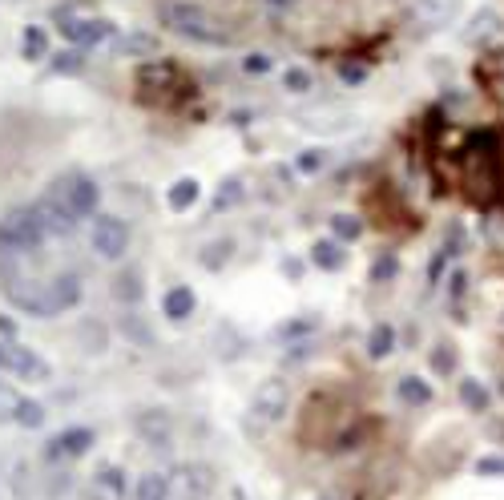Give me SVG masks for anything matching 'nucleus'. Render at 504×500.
<instances>
[{"label":"nucleus","mask_w":504,"mask_h":500,"mask_svg":"<svg viewBox=\"0 0 504 500\" xmlns=\"http://www.w3.org/2000/svg\"><path fill=\"white\" fill-rule=\"evenodd\" d=\"M343 258H347V250L339 243H331V238H319V243L311 246V263L323 266V271H339V266H343Z\"/></svg>","instance_id":"nucleus-16"},{"label":"nucleus","mask_w":504,"mask_h":500,"mask_svg":"<svg viewBox=\"0 0 504 500\" xmlns=\"http://www.w3.org/2000/svg\"><path fill=\"white\" fill-rule=\"evenodd\" d=\"M45 227L37 222V214L29 210H8L0 218V255H33L41 243H45Z\"/></svg>","instance_id":"nucleus-3"},{"label":"nucleus","mask_w":504,"mask_h":500,"mask_svg":"<svg viewBox=\"0 0 504 500\" xmlns=\"http://www.w3.org/2000/svg\"><path fill=\"white\" fill-rule=\"evenodd\" d=\"M142 295V287H137V274H126L121 279V299H137Z\"/></svg>","instance_id":"nucleus-35"},{"label":"nucleus","mask_w":504,"mask_h":500,"mask_svg":"<svg viewBox=\"0 0 504 500\" xmlns=\"http://www.w3.org/2000/svg\"><path fill=\"white\" fill-rule=\"evenodd\" d=\"M33 214H37V222L45 227V235L61 238V235H73V230H77V218L57 202L53 194H49V190H45V198H37V202H33Z\"/></svg>","instance_id":"nucleus-9"},{"label":"nucleus","mask_w":504,"mask_h":500,"mask_svg":"<svg viewBox=\"0 0 504 500\" xmlns=\"http://www.w3.org/2000/svg\"><path fill=\"white\" fill-rule=\"evenodd\" d=\"M5 295L24 315H37V319L65 315L81 299V274L69 271V274H57V279H37V274L5 271Z\"/></svg>","instance_id":"nucleus-1"},{"label":"nucleus","mask_w":504,"mask_h":500,"mask_svg":"<svg viewBox=\"0 0 504 500\" xmlns=\"http://www.w3.org/2000/svg\"><path fill=\"white\" fill-rule=\"evenodd\" d=\"M476 477H504V456H481L476 460Z\"/></svg>","instance_id":"nucleus-30"},{"label":"nucleus","mask_w":504,"mask_h":500,"mask_svg":"<svg viewBox=\"0 0 504 500\" xmlns=\"http://www.w3.org/2000/svg\"><path fill=\"white\" fill-rule=\"evenodd\" d=\"M16 424H24V428H41V424H45V408H41L37 400H24L21 420H16Z\"/></svg>","instance_id":"nucleus-28"},{"label":"nucleus","mask_w":504,"mask_h":500,"mask_svg":"<svg viewBox=\"0 0 504 500\" xmlns=\"http://www.w3.org/2000/svg\"><path fill=\"white\" fill-rule=\"evenodd\" d=\"M89 243H93V250H98L101 258L117 263V258L129 250V227H126V218H117V214H93Z\"/></svg>","instance_id":"nucleus-5"},{"label":"nucleus","mask_w":504,"mask_h":500,"mask_svg":"<svg viewBox=\"0 0 504 500\" xmlns=\"http://www.w3.org/2000/svg\"><path fill=\"white\" fill-rule=\"evenodd\" d=\"M98 488H106L113 500H121V493H126V472H121V468H109V464H106V468L98 472Z\"/></svg>","instance_id":"nucleus-24"},{"label":"nucleus","mask_w":504,"mask_h":500,"mask_svg":"<svg viewBox=\"0 0 504 500\" xmlns=\"http://www.w3.org/2000/svg\"><path fill=\"white\" fill-rule=\"evenodd\" d=\"M286 400H291V392H286V379H263L255 392V400H250V428H266L275 424V420L286 412Z\"/></svg>","instance_id":"nucleus-7"},{"label":"nucleus","mask_w":504,"mask_h":500,"mask_svg":"<svg viewBox=\"0 0 504 500\" xmlns=\"http://www.w3.org/2000/svg\"><path fill=\"white\" fill-rule=\"evenodd\" d=\"M279 5H283V0H279Z\"/></svg>","instance_id":"nucleus-39"},{"label":"nucleus","mask_w":504,"mask_h":500,"mask_svg":"<svg viewBox=\"0 0 504 500\" xmlns=\"http://www.w3.org/2000/svg\"><path fill=\"white\" fill-rule=\"evenodd\" d=\"M24 57H29V61L45 57V32H41V29H29V32H24Z\"/></svg>","instance_id":"nucleus-29"},{"label":"nucleus","mask_w":504,"mask_h":500,"mask_svg":"<svg viewBox=\"0 0 504 500\" xmlns=\"http://www.w3.org/2000/svg\"><path fill=\"white\" fill-rule=\"evenodd\" d=\"M238 198H242V182H238V178H226L222 190H219V198H214V214H222L226 206H234Z\"/></svg>","instance_id":"nucleus-25"},{"label":"nucleus","mask_w":504,"mask_h":500,"mask_svg":"<svg viewBox=\"0 0 504 500\" xmlns=\"http://www.w3.org/2000/svg\"><path fill=\"white\" fill-rule=\"evenodd\" d=\"M472 24H476V29H468V41H489V37H497V32H500V16L492 13V8L476 13Z\"/></svg>","instance_id":"nucleus-21"},{"label":"nucleus","mask_w":504,"mask_h":500,"mask_svg":"<svg viewBox=\"0 0 504 500\" xmlns=\"http://www.w3.org/2000/svg\"><path fill=\"white\" fill-rule=\"evenodd\" d=\"M331 235L343 238V243H355V238L363 235V222L355 218V214H335V218H331Z\"/></svg>","instance_id":"nucleus-22"},{"label":"nucleus","mask_w":504,"mask_h":500,"mask_svg":"<svg viewBox=\"0 0 504 500\" xmlns=\"http://www.w3.org/2000/svg\"><path fill=\"white\" fill-rule=\"evenodd\" d=\"M134 500H170V477L166 472H145V477H137Z\"/></svg>","instance_id":"nucleus-15"},{"label":"nucleus","mask_w":504,"mask_h":500,"mask_svg":"<svg viewBox=\"0 0 504 500\" xmlns=\"http://www.w3.org/2000/svg\"><path fill=\"white\" fill-rule=\"evenodd\" d=\"M49 194H53L77 222H81V218H93V214H98V202H101L98 182H93V178H85V174H65V178H57V182L49 186Z\"/></svg>","instance_id":"nucleus-4"},{"label":"nucleus","mask_w":504,"mask_h":500,"mask_svg":"<svg viewBox=\"0 0 504 500\" xmlns=\"http://www.w3.org/2000/svg\"><path fill=\"white\" fill-rule=\"evenodd\" d=\"M85 500H101V496H98V493H89V496H85Z\"/></svg>","instance_id":"nucleus-37"},{"label":"nucleus","mask_w":504,"mask_h":500,"mask_svg":"<svg viewBox=\"0 0 504 500\" xmlns=\"http://www.w3.org/2000/svg\"><path fill=\"white\" fill-rule=\"evenodd\" d=\"M81 65H85L81 49H65V53H53V69H57V73H77Z\"/></svg>","instance_id":"nucleus-26"},{"label":"nucleus","mask_w":504,"mask_h":500,"mask_svg":"<svg viewBox=\"0 0 504 500\" xmlns=\"http://www.w3.org/2000/svg\"><path fill=\"white\" fill-rule=\"evenodd\" d=\"M460 0H415V16L424 24H452L460 16Z\"/></svg>","instance_id":"nucleus-12"},{"label":"nucleus","mask_w":504,"mask_h":500,"mask_svg":"<svg viewBox=\"0 0 504 500\" xmlns=\"http://www.w3.org/2000/svg\"><path fill=\"white\" fill-rule=\"evenodd\" d=\"M93 448V428H65V432H57L49 440L45 456L49 460H77V456H85Z\"/></svg>","instance_id":"nucleus-10"},{"label":"nucleus","mask_w":504,"mask_h":500,"mask_svg":"<svg viewBox=\"0 0 504 500\" xmlns=\"http://www.w3.org/2000/svg\"><path fill=\"white\" fill-rule=\"evenodd\" d=\"M162 24L182 37L198 41V45H230V32L222 29V21H214L206 8L190 5V0H170L162 5Z\"/></svg>","instance_id":"nucleus-2"},{"label":"nucleus","mask_w":504,"mask_h":500,"mask_svg":"<svg viewBox=\"0 0 504 500\" xmlns=\"http://www.w3.org/2000/svg\"><path fill=\"white\" fill-rule=\"evenodd\" d=\"M242 65H247V69H250V73H266V69H271V61H266V57H263V53H250V57H247V61H242Z\"/></svg>","instance_id":"nucleus-36"},{"label":"nucleus","mask_w":504,"mask_h":500,"mask_svg":"<svg viewBox=\"0 0 504 500\" xmlns=\"http://www.w3.org/2000/svg\"><path fill=\"white\" fill-rule=\"evenodd\" d=\"M283 85L286 89H294V93H303V89H311V73H303V69H286Z\"/></svg>","instance_id":"nucleus-31"},{"label":"nucleus","mask_w":504,"mask_h":500,"mask_svg":"<svg viewBox=\"0 0 504 500\" xmlns=\"http://www.w3.org/2000/svg\"><path fill=\"white\" fill-rule=\"evenodd\" d=\"M392 274H396V258H392V255H387V258H379V263L371 266V279H376V282H387Z\"/></svg>","instance_id":"nucleus-33"},{"label":"nucleus","mask_w":504,"mask_h":500,"mask_svg":"<svg viewBox=\"0 0 504 500\" xmlns=\"http://www.w3.org/2000/svg\"><path fill=\"white\" fill-rule=\"evenodd\" d=\"M460 403H464L468 412H489L492 395H489V387H484L481 379H460Z\"/></svg>","instance_id":"nucleus-17"},{"label":"nucleus","mask_w":504,"mask_h":500,"mask_svg":"<svg viewBox=\"0 0 504 500\" xmlns=\"http://www.w3.org/2000/svg\"><path fill=\"white\" fill-rule=\"evenodd\" d=\"M396 392H399V400L412 403V408H424V403H432V387L424 384L420 375H404V379H399Z\"/></svg>","instance_id":"nucleus-18"},{"label":"nucleus","mask_w":504,"mask_h":500,"mask_svg":"<svg viewBox=\"0 0 504 500\" xmlns=\"http://www.w3.org/2000/svg\"><path fill=\"white\" fill-rule=\"evenodd\" d=\"M319 166H323V153H319V150H307V153L299 158V170H303V174H311V170H319Z\"/></svg>","instance_id":"nucleus-34"},{"label":"nucleus","mask_w":504,"mask_h":500,"mask_svg":"<svg viewBox=\"0 0 504 500\" xmlns=\"http://www.w3.org/2000/svg\"><path fill=\"white\" fill-rule=\"evenodd\" d=\"M226 250H230V243H226V238H222L219 246H206V255H202V266H222V263H226Z\"/></svg>","instance_id":"nucleus-32"},{"label":"nucleus","mask_w":504,"mask_h":500,"mask_svg":"<svg viewBox=\"0 0 504 500\" xmlns=\"http://www.w3.org/2000/svg\"><path fill=\"white\" fill-rule=\"evenodd\" d=\"M21 408H24V395L13 392L8 384H0V420H21Z\"/></svg>","instance_id":"nucleus-23"},{"label":"nucleus","mask_w":504,"mask_h":500,"mask_svg":"<svg viewBox=\"0 0 504 500\" xmlns=\"http://www.w3.org/2000/svg\"><path fill=\"white\" fill-rule=\"evenodd\" d=\"M61 32H65L69 41H77V45H93V41L109 37L113 24L109 21H65L61 24Z\"/></svg>","instance_id":"nucleus-14"},{"label":"nucleus","mask_w":504,"mask_h":500,"mask_svg":"<svg viewBox=\"0 0 504 500\" xmlns=\"http://www.w3.org/2000/svg\"><path fill=\"white\" fill-rule=\"evenodd\" d=\"M392 347H396V331H392V323H376L368 331V356L371 359H384V356H392Z\"/></svg>","instance_id":"nucleus-19"},{"label":"nucleus","mask_w":504,"mask_h":500,"mask_svg":"<svg viewBox=\"0 0 504 500\" xmlns=\"http://www.w3.org/2000/svg\"><path fill=\"white\" fill-rule=\"evenodd\" d=\"M214 493V468L210 464H178L170 472V500H206Z\"/></svg>","instance_id":"nucleus-6"},{"label":"nucleus","mask_w":504,"mask_h":500,"mask_svg":"<svg viewBox=\"0 0 504 500\" xmlns=\"http://www.w3.org/2000/svg\"><path fill=\"white\" fill-rule=\"evenodd\" d=\"M166 202H170V210H190V206L198 202V182L194 178H178V182L170 186Z\"/></svg>","instance_id":"nucleus-20"},{"label":"nucleus","mask_w":504,"mask_h":500,"mask_svg":"<svg viewBox=\"0 0 504 500\" xmlns=\"http://www.w3.org/2000/svg\"><path fill=\"white\" fill-rule=\"evenodd\" d=\"M137 85H142L145 93H173V89H182V73H178V65H170V61H158V65H142L137 69Z\"/></svg>","instance_id":"nucleus-11"},{"label":"nucleus","mask_w":504,"mask_h":500,"mask_svg":"<svg viewBox=\"0 0 504 500\" xmlns=\"http://www.w3.org/2000/svg\"><path fill=\"white\" fill-rule=\"evenodd\" d=\"M432 367H436V372H456V351H452V343H440L436 351H432Z\"/></svg>","instance_id":"nucleus-27"},{"label":"nucleus","mask_w":504,"mask_h":500,"mask_svg":"<svg viewBox=\"0 0 504 500\" xmlns=\"http://www.w3.org/2000/svg\"><path fill=\"white\" fill-rule=\"evenodd\" d=\"M319 500H343V496H319Z\"/></svg>","instance_id":"nucleus-38"},{"label":"nucleus","mask_w":504,"mask_h":500,"mask_svg":"<svg viewBox=\"0 0 504 500\" xmlns=\"http://www.w3.org/2000/svg\"><path fill=\"white\" fill-rule=\"evenodd\" d=\"M194 307H198V299H194V291H190V287H170L166 299H162V315L173 319V323L190 319V315H194Z\"/></svg>","instance_id":"nucleus-13"},{"label":"nucleus","mask_w":504,"mask_h":500,"mask_svg":"<svg viewBox=\"0 0 504 500\" xmlns=\"http://www.w3.org/2000/svg\"><path fill=\"white\" fill-rule=\"evenodd\" d=\"M0 367L21 379H33V384H41V379H49V364L37 356L33 347H24V343H13V339H0Z\"/></svg>","instance_id":"nucleus-8"}]
</instances>
